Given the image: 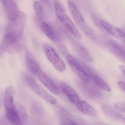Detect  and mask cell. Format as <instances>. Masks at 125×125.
Masks as SVG:
<instances>
[{
	"label": "cell",
	"instance_id": "obj_1",
	"mask_svg": "<svg viewBox=\"0 0 125 125\" xmlns=\"http://www.w3.org/2000/svg\"><path fill=\"white\" fill-rule=\"evenodd\" d=\"M26 19V14L20 11L16 20H10L4 40L16 44L23 32Z\"/></svg>",
	"mask_w": 125,
	"mask_h": 125
},
{
	"label": "cell",
	"instance_id": "obj_2",
	"mask_svg": "<svg viewBox=\"0 0 125 125\" xmlns=\"http://www.w3.org/2000/svg\"><path fill=\"white\" fill-rule=\"evenodd\" d=\"M56 14L62 25L75 37L79 39L82 38L81 35L70 18L68 16L62 4L59 1H54Z\"/></svg>",
	"mask_w": 125,
	"mask_h": 125
},
{
	"label": "cell",
	"instance_id": "obj_3",
	"mask_svg": "<svg viewBox=\"0 0 125 125\" xmlns=\"http://www.w3.org/2000/svg\"><path fill=\"white\" fill-rule=\"evenodd\" d=\"M43 49L48 60L58 71L62 72L65 70L66 66L59 55L54 48L48 44H44Z\"/></svg>",
	"mask_w": 125,
	"mask_h": 125
},
{
	"label": "cell",
	"instance_id": "obj_4",
	"mask_svg": "<svg viewBox=\"0 0 125 125\" xmlns=\"http://www.w3.org/2000/svg\"><path fill=\"white\" fill-rule=\"evenodd\" d=\"M25 79L28 85L36 94L50 104H56L57 100L37 83L33 79L28 75H25Z\"/></svg>",
	"mask_w": 125,
	"mask_h": 125
},
{
	"label": "cell",
	"instance_id": "obj_5",
	"mask_svg": "<svg viewBox=\"0 0 125 125\" xmlns=\"http://www.w3.org/2000/svg\"><path fill=\"white\" fill-rule=\"evenodd\" d=\"M40 82L45 86L51 92L55 95L59 94V91L58 87L49 76L43 72L39 65L31 72Z\"/></svg>",
	"mask_w": 125,
	"mask_h": 125
},
{
	"label": "cell",
	"instance_id": "obj_6",
	"mask_svg": "<svg viewBox=\"0 0 125 125\" xmlns=\"http://www.w3.org/2000/svg\"><path fill=\"white\" fill-rule=\"evenodd\" d=\"M66 59L72 70L82 81L87 83L90 82V79L79 61L70 54L67 56Z\"/></svg>",
	"mask_w": 125,
	"mask_h": 125
},
{
	"label": "cell",
	"instance_id": "obj_7",
	"mask_svg": "<svg viewBox=\"0 0 125 125\" xmlns=\"http://www.w3.org/2000/svg\"><path fill=\"white\" fill-rule=\"evenodd\" d=\"M79 61L83 68L90 80H92L97 86L106 91L110 92L111 91V89L110 86L100 76L83 62L81 61Z\"/></svg>",
	"mask_w": 125,
	"mask_h": 125
},
{
	"label": "cell",
	"instance_id": "obj_8",
	"mask_svg": "<svg viewBox=\"0 0 125 125\" xmlns=\"http://www.w3.org/2000/svg\"><path fill=\"white\" fill-rule=\"evenodd\" d=\"M99 23L101 27L111 35L123 42V43L125 42V34L122 30L103 19L99 20Z\"/></svg>",
	"mask_w": 125,
	"mask_h": 125
},
{
	"label": "cell",
	"instance_id": "obj_9",
	"mask_svg": "<svg viewBox=\"0 0 125 125\" xmlns=\"http://www.w3.org/2000/svg\"><path fill=\"white\" fill-rule=\"evenodd\" d=\"M89 83L83 82L79 83V87L82 92L89 98L93 99H99L102 96V92L99 89Z\"/></svg>",
	"mask_w": 125,
	"mask_h": 125
},
{
	"label": "cell",
	"instance_id": "obj_10",
	"mask_svg": "<svg viewBox=\"0 0 125 125\" xmlns=\"http://www.w3.org/2000/svg\"><path fill=\"white\" fill-rule=\"evenodd\" d=\"M0 1L3 6L10 20H16L20 11H19L15 1L12 0H0Z\"/></svg>",
	"mask_w": 125,
	"mask_h": 125
},
{
	"label": "cell",
	"instance_id": "obj_11",
	"mask_svg": "<svg viewBox=\"0 0 125 125\" xmlns=\"http://www.w3.org/2000/svg\"><path fill=\"white\" fill-rule=\"evenodd\" d=\"M39 104H34L32 111L35 125H50L42 107Z\"/></svg>",
	"mask_w": 125,
	"mask_h": 125
},
{
	"label": "cell",
	"instance_id": "obj_12",
	"mask_svg": "<svg viewBox=\"0 0 125 125\" xmlns=\"http://www.w3.org/2000/svg\"><path fill=\"white\" fill-rule=\"evenodd\" d=\"M101 109L104 114L110 119L125 124V116L113 110L107 105H102Z\"/></svg>",
	"mask_w": 125,
	"mask_h": 125
},
{
	"label": "cell",
	"instance_id": "obj_13",
	"mask_svg": "<svg viewBox=\"0 0 125 125\" xmlns=\"http://www.w3.org/2000/svg\"><path fill=\"white\" fill-rule=\"evenodd\" d=\"M67 4L75 22L80 27L83 28L85 25V20L80 12L76 6L72 1H68Z\"/></svg>",
	"mask_w": 125,
	"mask_h": 125
},
{
	"label": "cell",
	"instance_id": "obj_14",
	"mask_svg": "<svg viewBox=\"0 0 125 125\" xmlns=\"http://www.w3.org/2000/svg\"><path fill=\"white\" fill-rule=\"evenodd\" d=\"M61 85L63 92L71 102L76 104L81 100L77 92L70 85L64 82H62Z\"/></svg>",
	"mask_w": 125,
	"mask_h": 125
},
{
	"label": "cell",
	"instance_id": "obj_15",
	"mask_svg": "<svg viewBox=\"0 0 125 125\" xmlns=\"http://www.w3.org/2000/svg\"><path fill=\"white\" fill-rule=\"evenodd\" d=\"M108 45L111 51L119 58L125 60V47L114 40L108 42Z\"/></svg>",
	"mask_w": 125,
	"mask_h": 125
},
{
	"label": "cell",
	"instance_id": "obj_16",
	"mask_svg": "<svg viewBox=\"0 0 125 125\" xmlns=\"http://www.w3.org/2000/svg\"><path fill=\"white\" fill-rule=\"evenodd\" d=\"M6 116L8 121L12 125H23L16 106L6 110Z\"/></svg>",
	"mask_w": 125,
	"mask_h": 125
},
{
	"label": "cell",
	"instance_id": "obj_17",
	"mask_svg": "<svg viewBox=\"0 0 125 125\" xmlns=\"http://www.w3.org/2000/svg\"><path fill=\"white\" fill-rule=\"evenodd\" d=\"M76 105L79 110L84 114L92 117L97 116L96 111L86 101L81 100L76 103Z\"/></svg>",
	"mask_w": 125,
	"mask_h": 125
},
{
	"label": "cell",
	"instance_id": "obj_18",
	"mask_svg": "<svg viewBox=\"0 0 125 125\" xmlns=\"http://www.w3.org/2000/svg\"><path fill=\"white\" fill-rule=\"evenodd\" d=\"M14 90L12 87H8L5 90L4 104L5 110L9 109L15 106L14 103Z\"/></svg>",
	"mask_w": 125,
	"mask_h": 125
},
{
	"label": "cell",
	"instance_id": "obj_19",
	"mask_svg": "<svg viewBox=\"0 0 125 125\" xmlns=\"http://www.w3.org/2000/svg\"><path fill=\"white\" fill-rule=\"evenodd\" d=\"M74 45L75 50L81 57L88 61H93L91 55L81 44L78 42H75L74 43Z\"/></svg>",
	"mask_w": 125,
	"mask_h": 125
},
{
	"label": "cell",
	"instance_id": "obj_20",
	"mask_svg": "<svg viewBox=\"0 0 125 125\" xmlns=\"http://www.w3.org/2000/svg\"><path fill=\"white\" fill-rule=\"evenodd\" d=\"M60 114L61 119L60 125H80L78 123L75 122L72 119L71 116L68 114L67 112L62 109H61Z\"/></svg>",
	"mask_w": 125,
	"mask_h": 125
},
{
	"label": "cell",
	"instance_id": "obj_21",
	"mask_svg": "<svg viewBox=\"0 0 125 125\" xmlns=\"http://www.w3.org/2000/svg\"><path fill=\"white\" fill-rule=\"evenodd\" d=\"M41 27L44 34L51 40L53 42L56 41V36L52 29L49 24L45 22H42L41 23Z\"/></svg>",
	"mask_w": 125,
	"mask_h": 125
},
{
	"label": "cell",
	"instance_id": "obj_22",
	"mask_svg": "<svg viewBox=\"0 0 125 125\" xmlns=\"http://www.w3.org/2000/svg\"><path fill=\"white\" fill-rule=\"evenodd\" d=\"M17 109L20 118L22 121V123L23 124V123L25 122L28 119V114L26 109L22 105L20 106L18 108H17Z\"/></svg>",
	"mask_w": 125,
	"mask_h": 125
},
{
	"label": "cell",
	"instance_id": "obj_23",
	"mask_svg": "<svg viewBox=\"0 0 125 125\" xmlns=\"http://www.w3.org/2000/svg\"><path fill=\"white\" fill-rule=\"evenodd\" d=\"M33 6L37 17L39 19H42V7L41 3L39 1H35L34 3Z\"/></svg>",
	"mask_w": 125,
	"mask_h": 125
},
{
	"label": "cell",
	"instance_id": "obj_24",
	"mask_svg": "<svg viewBox=\"0 0 125 125\" xmlns=\"http://www.w3.org/2000/svg\"><path fill=\"white\" fill-rule=\"evenodd\" d=\"M115 107L117 110L125 113V102H120L116 103Z\"/></svg>",
	"mask_w": 125,
	"mask_h": 125
},
{
	"label": "cell",
	"instance_id": "obj_25",
	"mask_svg": "<svg viewBox=\"0 0 125 125\" xmlns=\"http://www.w3.org/2000/svg\"><path fill=\"white\" fill-rule=\"evenodd\" d=\"M118 85L119 87L125 92V83L122 81L118 82Z\"/></svg>",
	"mask_w": 125,
	"mask_h": 125
},
{
	"label": "cell",
	"instance_id": "obj_26",
	"mask_svg": "<svg viewBox=\"0 0 125 125\" xmlns=\"http://www.w3.org/2000/svg\"><path fill=\"white\" fill-rule=\"evenodd\" d=\"M119 69L121 70V72L125 75V66L123 65H119Z\"/></svg>",
	"mask_w": 125,
	"mask_h": 125
},
{
	"label": "cell",
	"instance_id": "obj_27",
	"mask_svg": "<svg viewBox=\"0 0 125 125\" xmlns=\"http://www.w3.org/2000/svg\"><path fill=\"white\" fill-rule=\"evenodd\" d=\"M96 125H108V124H106V123H98L96 124Z\"/></svg>",
	"mask_w": 125,
	"mask_h": 125
},
{
	"label": "cell",
	"instance_id": "obj_28",
	"mask_svg": "<svg viewBox=\"0 0 125 125\" xmlns=\"http://www.w3.org/2000/svg\"><path fill=\"white\" fill-rule=\"evenodd\" d=\"M124 43V44H125V43Z\"/></svg>",
	"mask_w": 125,
	"mask_h": 125
}]
</instances>
